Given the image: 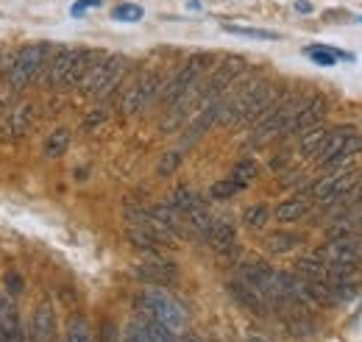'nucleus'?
<instances>
[{"label":"nucleus","instance_id":"f257e3e1","mask_svg":"<svg viewBox=\"0 0 362 342\" xmlns=\"http://www.w3.org/2000/svg\"><path fill=\"white\" fill-rule=\"evenodd\" d=\"M307 95H287L284 100H279L268 114H262L254 126V134H251V145H268L271 139L281 136L290 131V123L296 120V114L301 112Z\"/></svg>","mask_w":362,"mask_h":342},{"label":"nucleus","instance_id":"f03ea898","mask_svg":"<svg viewBox=\"0 0 362 342\" xmlns=\"http://www.w3.org/2000/svg\"><path fill=\"white\" fill-rule=\"evenodd\" d=\"M50 53H53V45L50 42H34V45L20 47V50L14 53V59H11L8 73H6L8 86H11V89H23V86H28L31 81H37V78L45 73Z\"/></svg>","mask_w":362,"mask_h":342},{"label":"nucleus","instance_id":"7ed1b4c3","mask_svg":"<svg viewBox=\"0 0 362 342\" xmlns=\"http://www.w3.org/2000/svg\"><path fill=\"white\" fill-rule=\"evenodd\" d=\"M126 67H129V61L123 56H103L90 73H87V78L78 84V89L87 98L100 100V98H106V95H112L117 89V84L126 76Z\"/></svg>","mask_w":362,"mask_h":342},{"label":"nucleus","instance_id":"20e7f679","mask_svg":"<svg viewBox=\"0 0 362 342\" xmlns=\"http://www.w3.org/2000/svg\"><path fill=\"white\" fill-rule=\"evenodd\" d=\"M136 306L142 309L145 317H151V320H156V323H162V326H168V329H173V331L184 329V323H187L184 306H181L173 295H168V293L145 290V293L136 298Z\"/></svg>","mask_w":362,"mask_h":342},{"label":"nucleus","instance_id":"39448f33","mask_svg":"<svg viewBox=\"0 0 362 342\" xmlns=\"http://www.w3.org/2000/svg\"><path fill=\"white\" fill-rule=\"evenodd\" d=\"M357 153H362V134H357L351 126H340V129L329 131L323 148L317 151V162L320 167H337L354 159Z\"/></svg>","mask_w":362,"mask_h":342},{"label":"nucleus","instance_id":"423d86ee","mask_svg":"<svg viewBox=\"0 0 362 342\" xmlns=\"http://www.w3.org/2000/svg\"><path fill=\"white\" fill-rule=\"evenodd\" d=\"M212 64H215V56H209V53H195V56H189V59L179 67V73L168 81V86H162L159 98H162V100H168V103L179 100L181 95H187L189 89H195V86H198L201 76H204Z\"/></svg>","mask_w":362,"mask_h":342},{"label":"nucleus","instance_id":"0eeeda50","mask_svg":"<svg viewBox=\"0 0 362 342\" xmlns=\"http://www.w3.org/2000/svg\"><path fill=\"white\" fill-rule=\"evenodd\" d=\"M315 256L326 267H360L362 261V234H340L329 237L326 245H320Z\"/></svg>","mask_w":362,"mask_h":342},{"label":"nucleus","instance_id":"6e6552de","mask_svg":"<svg viewBox=\"0 0 362 342\" xmlns=\"http://www.w3.org/2000/svg\"><path fill=\"white\" fill-rule=\"evenodd\" d=\"M162 92V78L159 73H145L142 78H136L134 84L126 89L123 95V112L126 114H139L148 103H153Z\"/></svg>","mask_w":362,"mask_h":342},{"label":"nucleus","instance_id":"1a4fd4ad","mask_svg":"<svg viewBox=\"0 0 362 342\" xmlns=\"http://www.w3.org/2000/svg\"><path fill=\"white\" fill-rule=\"evenodd\" d=\"M357 178H360V172L357 170L329 172V175H323V178L317 181L310 192H313V198H317V201L334 204V201H343V198H349V195H351V189H354Z\"/></svg>","mask_w":362,"mask_h":342},{"label":"nucleus","instance_id":"9d476101","mask_svg":"<svg viewBox=\"0 0 362 342\" xmlns=\"http://www.w3.org/2000/svg\"><path fill=\"white\" fill-rule=\"evenodd\" d=\"M37 120L34 103H14L6 117H0V139H20Z\"/></svg>","mask_w":362,"mask_h":342},{"label":"nucleus","instance_id":"9b49d317","mask_svg":"<svg viewBox=\"0 0 362 342\" xmlns=\"http://www.w3.org/2000/svg\"><path fill=\"white\" fill-rule=\"evenodd\" d=\"M243 64H245V61H243V59H237V56H234V59H226V61L212 73V78H209L206 84L198 86V89H201V95H204V100L209 103V100H215L218 95H223L226 89H231L234 81L240 78V73H243Z\"/></svg>","mask_w":362,"mask_h":342},{"label":"nucleus","instance_id":"f8f14e48","mask_svg":"<svg viewBox=\"0 0 362 342\" xmlns=\"http://www.w3.org/2000/svg\"><path fill=\"white\" fill-rule=\"evenodd\" d=\"M134 276L142 284H151V287H170V284H176V278H179L176 264H173V261H165V259H159V256L136 264Z\"/></svg>","mask_w":362,"mask_h":342},{"label":"nucleus","instance_id":"ddd939ff","mask_svg":"<svg viewBox=\"0 0 362 342\" xmlns=\"http://www.w3.org/2000/svg\"><path fill=\"white\" fill-rule=\"evenodd\" d=\"M228 295L234 298V303H240L245 312H251V314H257V317H262V314H268L271 312V303L262 298V293H257L248 281H243V278H234V281H228Z\"/></svg>","mask_w":362,"mask_h":342},{"label":"nucleus","instance_id":"4468645a","mask_svg":"<svg viewBox=\"0 0 362 342\" xmlns=\"http://www.w3.org/2000/svg\"><path fill=\"white\" fill-rule=\"evenodd\" d=\"M76 50H78V47H56V50L50 53L45 73H42V78H45L47 86H64V78H67V73H70V64H73V59H76Z\"/></svg>","mask_w":362,"mask_h":342},{"label":"nucleus","instance_id":"2eb2a0df","mask_svg":"<svg viewBox=\"0 0 362 342\" xmlns=\"http://www.w3.org/2000/svg\"><path fill=\"white\" fill-rule=\"evenodd\" d=\"M326 109H329L326 98H320V95L307 98V100H304V106H301V112H298V114H296V120L290 123V131H287V134H304L307 129L317 126V123L323 120Z\"/></svg>","mask_w":362,"mask_h":342},{"label":"nucleus","instance_id":"dca6fc26","mask_svg":"<svg viewBox=\"0 0 362 342\" xmlns=\"http://www.w3.org/2000/svg\"><path fill=\"white\" fill-rule=\"evenodd\" d=\"M126 334L134 342H179L173 329H168V326H162V323H156L151 317H142V320L132 323Z\"/></svg>","mask_w":362,"mask_h":342},{"label":"nucleus","instance_id":"f3484780","mask_svg":"<svg viewBox=\"0 0 362 342\" xmlns=\"http://www.w3.org/2000/svg\"><path fill=\"white\" fill-rule=\"evenodd\" d=\"M56 340V312L50 303H40L31 317V342H53Z\"/></svg>","mask_w":362,"mask_h":342},{"label":"nucleus","instance_id":"a211bd4d","mask_svg":"<svg viewBox=\"0 0 362 342\" xmlns=\"http://www.w3.org/2000/svg\"><path fill=\"white\" fill-rule=\"evenodd\" d=\"M0 342H25L17 306L6 298H0Z\"/></svg>","mask_w":362,"mask_h":342},{"label":"nucleus","instance_id":"6ab92c4d","mask_svg":"<svg viewBox=\"0 0 362 342\" xmlns=\"http://www.w3.org/2000/svg\"><path fill=\"white\" fill-rule=\"evenodd\" d=\"M100 59H103V53H98V50H76V59H73V64H70V73H67L62 89H70V86L81 84V81L87 78V73H90Z\"/></svg>","mask_w":362,"mask_h":342},{"label":"nucleus","instance_id":"aec40b11","mask_svg":"<svg viewBox=\"0 0 362 342\" xmlns=\"http://www.w3.org/2000/svg\"><path fill=\"white\" fill-rule=\"evenodd\" d=\"M310 209H313V192H301V195H293V198L281 201L273 214H276L279 223H296V220H301Z\"/></svg>","mask_w":362,"mask_h":342},{"label":"nucleus","instance_id":"412c9836","mask_svg":"<svg viewBox=\"0 0 362 342\" xmlns=\"http://www.w3.org/2000/svg\"><path fill=\"white\" fill-rule=\"evenodd\" d=\"M206 240H209V245H212L215 251L226 254V251H231V245H234V240H237V228H234L231 220H218V223H212V231H209Z\"/></svg>","mask_w":362,"mask_h":342},{"label":"nucleus","instance_id":"4be33fe9","mask_svg":"<svg viewBox=\"0 0 362 342\" xmlns=\"http://www.w3.org/2000/svg\"><path fill=\"white\" fill-rule=\"evenodd\" d=\"M304 242V237L301 234H296V231H273L265 237V248L271 251V254H290L293 248H298Z\"/></svg>","mask_w":362,"mask_h":342},{"label":"nucleus","instance_id":"5701e85b","mask_svg":"<svg viewBox=\"0 0 362 342\" xmlns=\"http://www.w3.org/2000/svg\"><path fill=\"white\" fill-rule=\"evenodd\" d=\"M326 136H329V129H323L320 123L313 126V129H307L301 134V142H298V151L304 153V156H317V151L323 148V142H326Z\"/></svg>","mask_w":362,"mask_h":342},{"label":"nucleus","instance_id":"b1692460","mask_svg":"<svg viewBox=\"0 0 362 342\" xmlns=\"http://www.w3.org/2000/svg\"><path fill=\"white\" fill-rule=\"evenodd\" d=\"M67 145H70V131H67V129H56L45 139V145H42V153H45L47 159H59V156L67 151Z\"/></svg>","mask_w":362,"mask_h":342},{"label":"nucleus","instance_id":"393cba45","mask_svg":"<svg viewBox=\"0 0 362 342\" xmlns=\"http://www.w3.org/2000/svg\"><path fill=\"white\" fill-rule=\"evenodd\" d=\"M201 204H204V201H201V198H198L192 189H187V187H179V189L170 195V206H173L181 217H184L187 212H192L195 206H201Z\"/></svg>","mask_w":362,"mask_h":342},{"label":"nucleus","instance_id":"a878e982","mask_svg":"<svg viewBox=\"0 0 362 342\" xmlns=\"http://www.w3.org/2000/svg\"><path fill=\"white\" fill-rule=\"evenodd\" d=\"M64 342H95V337H92V326L87 323V317H73V320L67 323Z\"/></svg>","mask_w":362,"mask_h":342},{"label":"nucleus","instance_id":"bb28decb","mask_svg":"<svg viewBox=\"0 0 362 342\" xmlns=\"http://www.w3.org/2000/svg\"><path fill=\"white\" fill-rule=\"evenodd\" d=\"M240 189H245V187L228 175V178H221V181H215V184L209 187V198H215V201H228V198H234Z\"/></svg>","mask_w":362,"mask_h":342},{"label":"nucleus","instance_id":"cd10ccee","mask_svg":"<svg viewBox=\"0 0 362 342\" xmlns=\"http://www.w3.org/2000/svg\"><path fill=\"white\" fill-rule=\"evenodd\" d=\"M257 175H259V167H257V162H254V159H240V162L234 165V170H231V178H234V181H240L243 187H248Z\"/></svg>","mask_w":362,"mask_h":342},{"label":"nucleus","instance_id":"c85d7f7f","mask_svg":"<svg viewBox=\"0 0 362 342\" xmlns=\"http://www.w3.org/2000/svg\"><path fill=\"white\" fill-rule=\"evenodd\" d=\"M268 217H271V209L262 206V204H257V206H248L243 212V223H245V228H262L268 223Z\"/></svg>","mask_w":362,"mask_h":342},{"label":"nucleus","instance_id":"c756f323","mask_svg":"<svg viewBox=\"0 0 362 342\" xmlns=\"http://www.w3.org/2000/svg\"><path fill=\"white\" fill-rule=\"evenodd\" d=\"M228 34H237V37H248V40H279V34L273 31H259V28H237V25H226Z\"/></svg>","mask_w":362,"mask_h":342},{"label":"nucleus","instance_id":"7c9ffc66","mask_svg":"<svg viewBox=\"0 0 362 342\" xmlns=\"http://www.w3.org/2000/svg\"><path fill=\"white\" fill-rule=\"evenodd\" d=\"M115 17L123 20V23H136V20H142V8L126 3V6H117V8H115Z\"/></svg>","mask_w":362,"mask_h":342},{"label":"nucleus","instance_id":"2f4dec72","mask_svg":"<svg viewBox=\"0 0 362 342\" xmlns=\"http://www.w3.org/2000/svg\"><path fill=\"white\" fill-rule=\"evenodd\" d=\"M106 117H109V109H106V106H98V109H92L90 114L84 117V129H87V131L98 129L100 123H106Z\"/></svg>","mask_w":362,"mask_h":342},{"label":"nucleus","instance_id":"473e14b6","mask_svg":"<svg viewBox=\"0 0 362 342\" xmlns=\"http://www.w3.org/2000/svg\"><path fill=\"white\" fill-rule=\"evenodd\" d=\"M307 56H310V59H315L317 64H323V67H332V64L337 61V53L323 50V47H310V50H307Z\"/></svg>","mask_w":362,"mask_h":342},{"label":"nucleus","instance_id":"72a5a7b5","mask_svg":"<svg viewBox=\"0 0 362 342\" xmlns=\"http://www.w3.org/2000/svg\"><path fill=\"white\" fill-rule=\"evenodd\" d=\"M179 165H181L179 153H165V159L159 162V175H170V172H176Z\"/></svg>","mask_w":362,"mask_h":342},{"label":"nucleus","instance_id":"f704fd0d","mask_svg":"<svg viewBox=\"0 0 362 342\" xmlns=\"http://www.w3.org/2000/svg\"><path fill=\"white\" fill-rule=\"evenodd\" d=\"M100 342H120V334L112 323H103V334H100Z\"/></svg>","mask_w":362,"mask_h":342},{"label":"nucleus","instance_id":"c9c22d12","mask_svg":"<svg viewBox=\"0 0 362 342\" xmlns=\"http://www.w3.org/2000/svg\"><path fill=\"white\" fill-rule=\"evenodd\" d=\"M92 6H100V0H81V3H76L73 6V14H81V11H87Z\"/></svg>","mask_w":362,"mask_h":342},{"label":"nucleus","instance_id":"e433bc0d","mask_svg":"<svg viewBox=\"0 0 362 342\" xmlns=\"http://www.w3.org/2000/svg\"><path fill=\"white\" fill-rule=\"evenodd\" d=\"M11 106H14V103H8V98H6V95H3V92H0V117H6V114H8V109H11Z\"/></svg>","mask_w":362,"mask_h":342},{"label":"nucleus","instance_id":"4c0bfd02","mask_svg":"<svg viewBox=\"0 0 362 342\" xmlns=\"http://www.w3.org/2000/svg\"><path fill=\"white\" fill-rule=\"evenodd\" d=\"M179 342H206L204 337H198V334H184Z\"/></svg>","mask_w":362,"mask_h":342},{"label":"nucleus","instance_id":"58836bf2","mask_svg":"<svg viewBox=\"0 0 362 342\" xmlns=\"http://www.w3.org/2000/svg\"><path fill=\"white\" fill-rule=\"evenodd\" d=\"M123 342H134V340H132V337H129V334H126V337H123Z\"/></svg>","mask_w":362,"mask_h":342}]
</instances>
